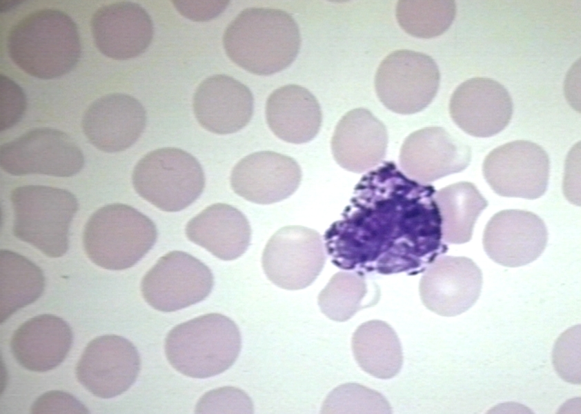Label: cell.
Listing matches in <instances>:
<instances>
[{
    "mask_svg": "<svg viewBox=\"0 0 581 414\" xmlns=\"http://www.w3.org/2000/svg\"><path fill=\"white\" fill-rule=\"evenodd\" d=\"M157 238V227L149 217L130 206L116 203L91 215L83 230V244L94 264L120 270L135 265Z\"/></svg>",
    "mask_w": 581,
    "mask_h": 414,
    "instance_id": "obj_5",
    "label": "cell"
},
{
    "mask_svg": "<svg viewBox=\"0 0 581 414\" xmlns=\"http://www.w3.org/2000/svg\"><path fill=\"white\" fill-rule=\"evenodd\" d=\"M0 165L6 172L69 177L84 165L82 151L66 133L50 128L30 130L3 144Z\"/></svg>",
    "mask_w": 581,
    "mask_h": 414,
    "instance_id": "obj_9",
    "label": "cell"
},
{
    "mask_svg": "<svg viewBox=\"0 0 581 414\" xmlns=\"http://www.w3.org/2000/svg\"><path fill=\"white\" fill-rule=\"evenodd\" d=\"M1 323L19 309L35 302L45 287L43 272L25 257L10 250L0 252Z\"/></svg>",
    "mask_w": 581,
    "mask_h": 414,
    "instance_id": "obj_28",
    "label": "cell"
},
{
    "mask_svg": "<svg viewBox=\"0 0 581 414\" xmlns=\"http://www.w3.org/2000/svg\"><path fill=\"white\" fill-rule=\"evenodd\" d=\"M442 219L443 241L464 244L471 240L475 221L488 201L469 181L449 185L435 193Z\"/></svg>",
    "mask_w": 581,
    "mask_h": 414,
    "instance_id": "obj_27",
    "label": "cell"
},
{
    "mask_svg": "<svg viewBox=\"0 0 581 414\" xmlns=\"http://www.w3.org/2000/svg\"><path fill=\"white\" fill-rule=\"evenodd\" d=\"M193 107L204 128L227 135L248 124L254 100L250 89L240 81L228 75H215L199 83L193 95Z\"/></svg>",
    "mask_w": 581,
    "mask_h": 414,
    "instance_id": "obj_21",
    "label": "cell"
},
{
    "mask_svg": "<svg viewBox=\"0 0 581 414\" xmlns=\"http://www.w3.org/2000/svg\"><path fill=\"white\" fill-rule=\"evenodd\" d=\"M395 12L398 23L406 32L429 39L449 28L455 17L456 5L451 0H401Z\"/></svg>",
    "mask_w": 581,
    "mask_h": 414,
    "instance_id": "obj_29",
    "label": "cell"
},
{
    "mask_svg": "<svg viewBox=\"0 0 581 414\" xmlns=\"http://www.w3.org/2000/svg\"><path fill=\"white\" fill-rule=\"evenodd\" d=\"M72 339L71 328L63 319L43 314L29 319L14 331L10 347L21 366L32 371L46 372L64 360Z\"/></svg>",
    "mask_w": 581,
    "mask_h": 414,
    "instance_id": "obj_23",
    "label": "cell"
},
{
    "mask_svg": "<svg viewBox=\"0 0 581 414\" xmlns=\"http://www.w3.org/2000/svg\"><path fill=\"white\" fill-rule=\"evenodd\" d=\"M132 181L143 199L166 212H178L195 201L205 187L199 161L174 147L152 150L135 165Z\"/></svg>",
    "mask_w": 581,
    "mask_h": 414,
    "instance_id": "obj_7",
    "label": "cell"
},
{
    "mask_svg": "<svg viewBox=\"0 0 581 414\" xmlns=\"http://www.w3.org/2000/svg\"><path fill=\"white\" fill-rule=\"evenodd\" d=\"M435 192L393 161L371 170L355 186L341 219L324 234L332 263L363 274L424 272L448 250Z\"/></svg>",
    "mask_w": 581,
    "mask_h": 414,
    "instance_id": "obj_1",
    "label": "cell"
},
{
    "mask_svg": "<svg viewBox=\"0 0 581 414\" xmlns=\"http://www.w3.org/2000/svg\"><path fill=\"white\" fill-rule=\"evenodd\" d=\"M223 45L239 67L258 75H270L288 68L297 57L301 36L294 18L269 8L243 10L226 27Z\"/></svg>",
    "mask_w": 581,
    "mask_h": 414,
    "instance_id": "obj_2",
    "label": "cell"
},
{
    "mask_svg": "<svg viewBox=\"0 0 581 414\" xmlns=\"http://www.w3.org/2000/svg\"><path fill=\"white\" fill-rule=\"evenodd\" d=\"M352 350L360 367L382 379L395 377L402 368L401 343L386 322L373 319L361 324L352 337Z\"/></svg>",
    "mask_w": 581,
    "mask_h": 414,
    "instance_id": "obj_26",
    "label": "cell"
},
{
    "mask_svg": "<svg viewBox=\"0 0 581 414\" xmlns=\"http://www.w3.org/2000/svg\"><path fill=\"white\" fill-rule=\"evenodd\" d=\"M471 160V148L439 126L426 127L410 134L402 145L399 157L402 172L422 184L462 172Z\"/></svg>",
    "mask_w": 581,
    "mask_h": 414,
    "instance_id": "obj_15",
    "label": "cell"
},
{
    "mask_svg": "<svg viewBox=\"0 0 581 414\" xmlns=\"http://www.w3.org/2000/svg\"><path fill=\"white\" fill-rule=\"evenodd\" d=\"M325 250L316 230L302 226H284L268 241L262 254V267L276 286L302 289L321 273L326 259Z\"/></svg>",
    "mask_w": 581,
    "mask_h": 414,
    "instance_id": "obj_11",
    "label": "cell"
},
{
    "mask_svg": "<svg viewBox=\"0 0 581 414\" xmlns=\"http://www.w3.org/2000/svg\"><path fill=\"white\" fill-rule=\"evenodd\" d=\"M12 231L49 257L63 256L69 247V228L78 210L70 192L55 187L28 185L13 189Z\"/></svg>",
    "mask_w": 581,
    "mask_h": 414,
    "instance_id": "obj_6",
    "label": "cell"
},
{
    "mask_svg": "<svg viewBox=\"0 0 581 414\" xmlns=\"http://www.w3.org/2000/svg\"><path fill=\"white\" fill-rule=\"evenodd\" d=\"M548 241L544 221L536 214L519 209L501 210L486 225L482 243L493 262L506 267H519L538 259Z\"/></svg>",
    "mask_w": 581,
    "mask_h": 414,
    "instance_id": "obj_16",
    "label": "cell"
},
{
    "mask_svg": "<svg viewBox=\"0 0 581 414\" xmlns=\"http://www.w3.org/2000/svg\"><path fill=\"white\" fill-rule=\"evenodd\" d=\"M1 130H6L17 124L26 108V97L23 90L8 77L1 75Z\"/></svg>",
    "mask_w": 581,
    "mask_h": 414,
    "instance_id": "obj_33",
    "label": "cell"
},
{
    "mask_svg": "<svg viewBox=\"0 0 581 414\" xmlns=\"http://www.w3.org/2000/svg\"><path fill=\"white\" fill-rule=\"evenodd\" d=\"M388 133L384 124L363 108L346 113L331 139V150L344 169L361 173L376 167L385 157Z\"/></svg>",
    "mask_w": 581,
    "mask_h": 414,
    "instance_id": "obj_22",
    "label": "cell"
},
{
    "mask_svg": "<svg viewBox=\"0 0 581 414\" xmlns=\"http://www.w3.org/2000/svg\"><path fill=\"white\" fill-rule=\"evenodd\" d=\"M440 74L430 56L410 50H398L380 63L375 87L380 101L393 112L403 115L424 109L435 97Z\"/></svg>",
    "mask_w": 581,
    "mask_h": 414,
    "instance_id": "obj_8",
    "label": "cell"
},
{
    "mask_svg": "<svg viewBox=\"0 0 581 414\" xmlns=\"http://www.w3.org/2000/svg\"><path fill=\"white\" fill-rule=\"evenodd\" d=\"M302 170L292 157L259 151L239 160L232 170L233 190L246 200L270 204L293 195L299 186Z\"/></svg>",
    "mask_w": 581,
    "mask_h": 414,
    "instance_id": "obj_18",
    "label": "cell"
},
{
    "mask_svg": "<svg viewBox=\"0 0 581 414\" xmlns=\"http://www.w3.org/2000/svg\"><path fill=\"white\" fill-rule=\"evenodd\" d=\"M482 172L496 194L535 199L547 189L550 160L538 144L526 140L513 141L491 150L484 160Z\"/></svg>",
    "mask_w": 581,
    "mask_h": 414,
    "instance_id": "obj_12",
    "label": "cell"
},
{
    "mask_svg": "<svg viewBox=\"0 0 581 414\" xmlns=\"http://www.w3.org/2000/svg\"><path fill=\"white\" fill-rule=\"evenodd\" d=\"M198 412L249 413L253 412V403L242 391L233 387H224L206 394L200 402Z\"/></svg>",
    "mask_w": 581,
    "mask_h": 414,
    "instance_id": "obj_32",
    "label": "cell"
},
{
    "mask_svg": "<svg viewBox=\"0 0 581 414\" xmlns=\"http://www.w3.org/2000/svg\"><path fill=\"white\" fill-rule=\"evenodd\" d=\"M185 232L190 241L225 261L242 255L251 238L246 216L235 207L223 203L212 204L190 219Z\"/></svg>",
    "mask_w": 581,
    "mask_h": 414,
    "instance_id": "obj_24",
    "label": "cell"
},
{
    "mask_svg": "<svg viewBox=\"0 0 581 414\" xmlns=\"http://www.w3.org/2000/svg\"><path fill=\"white\" fill-rule=\"evenodd\" d=\"M367 293V284L363 273L339 272L320 292L318 304L328 318L345 322L360 309L367 307L364 304Z\"/></svg>",
    "mask_w": 581,
    "mask_h": 414,
    "instance_id": "obj_30",
    "label": "cell"
},
{
    "mask_svg": "<svg viewBox=\"0 0 581 414\" xmlns=\"http://www.w3.org/2000/svg\"><path fill=\"white\" fill-rule=\"evenodd\" d=\"M12 61L27 74L51 79L69 72L81 52L77 27L57 9L32 12L10 29L7 41Z\"/></svg>",
    "mask_w": 581,
    "mask_h": 414,
    "instance_id": "obj_3",
    "label": "cell"
},
{
    "mask_svg": "<svg viewBox=\"0 0 581 414\" xmlns=\"http://www.w3.org/2000/svg\"><path fill=\"white\" fill-rule=\"evenodd\" d=\"M242 345L236 324L219 313L206 314L175 326L168 333L165 353L170 365L181 374L207 378L228 369Z\"/></svg>",
    "mask_w": 581,
    "mask_h": 414,
    "instance_id": "obj_4",
    "label": "cell"
},
{
    "mask_svg": "<svg viewBox=\"0 0 581 414\" xmlns=\"http://www.w3.org/2000/svg\"><path fill=\"white\" fill-rule=\"evenodd\" d=\"M480 268L466 257H438L420 281V296L431 311L453 317L468 310L478 299L482 287Z\"/></svg>",
    "mask_w": 581,
    "mask_h": 414,
    "instance_id": "obj_14",
    "label": "cell"
},
{
    "mask_svg": "<svg viewBox=\"0 0 581 414\" xmlns=\"http://www.w3.org/2000/svg\"><path fill=\"white\" fill-rule=\"evenodd\" d=\"M214 279L201 261L183 251H171L159 259L142 279L146 302L162 312L178 310L205 299Z\"/></svg>",
    "mask_w": 581,
    "mask_h": 414,
    "instance_id": "obj_10",
    "label": "cell"
},
{
    "mask_svg": "<svg viewBox=\"0 0 581 414\" xmlns=\"http://www.w3.org/2000/svg\"><path fill=\"white\" fill-rule=\"evenodd\" d=\"M265 114L272 132L280 139L292 144L310 141L322 125L318 101L306 88L295 84L275 90L267 99Z\"/></svg>",
    "mask_w": 581,
    "mask_h": 414,
    "instance_id": "obj_25",
    "label": "cell"
},
{
    "mask_svg": "<svg viewBox=\"0 0 581 414\" xmlns=\"http://www.w3.org/2000/svg\"><path fill=\"white\" fill-rule=\"evenodd\" d=\"M146 124V113L135 97L110 93L93 101L82 119V129L90 142L106 152H121L139 138Z\"/></svg>",
    "mask_w": 581,
    "mask_h": 414,
    "instance_id": "obj_19",
    "label": "cell"
},
{
    "mask_svg": "<svg viewBox=\"0 0 581 414\" xmlns=\"http://www.w3.org/2000/svg\"><path fill=\"white\" fill-rule=\"evenodd\" d=\"M324 413H391L388 400L379 392L358 384L337 386L326 397Z\"/></svg>",
    "mask_w": 581,
    "mask_h": 414,
    "instance_id": "obj_31",
    "label": "cell"
},
{
    "mask_svg": "<svg viewBox=\"0 0 581 414\" xmlns=\"http://www.w3.org/2000/svg\"><path fill=\"white\" fill-rule=\"evenodd\" d=\"M177 10L185 17L197 21L210 20L221 13L228 1H173Z\"/></svg>",
    "mask_w": 581,
    "mask_h": 414,
    "instance_id": "obj_34",
    "label": "cell"
},
{
    "mask_svg": "<svg viewBox=\"0 0 581 414\" xmlns=\"http://www.w3.org/2000/svg\"><path fill=\"white\" fill-rule=\"evenodd\" d=\"M140 370L135 346L126 338L106 335L92 339L76 368L78 381L94 395L108 399L126 391Z\"/></svg>",
    "mask_w": 581,
    "mask_h": 414,
    "instance_id": "obj_13",
    "label": "cell"
},
{
    "mask_svg": "<svg viewBox=\"0 0 581 414\" xmlns=\"http://www.w3.org/2000/svg\"><path fill=\"white\" fill-rule=\"evenodd\" d=\"M90 27L99 51L116 60L130 59L144 52L154 34L148 13L140 5L130 1L101 7L94 13Z\"/></svg>",
    "mask_w": 581,
    "mask_h": 414,
    "instance_id": "obj_20",
    "label": "cell"
},
{
    "mask_svg": "<svg viewBox=\"0 0 581 414\" xmlns=\"http://www.w3.org/2000/svg\"><path fill=\"white\" fill-rule=\"evenodd\" d=\"M449 112L466 133L476 137L497 135L509 124L513 102L507 90L488 77H473L460 84L453 92Z\"/></svg>",
    "mask_w": 581,
    "mask_h": 414,
    "instance_id": "obj_17",
    "label": "cell"
}]
</instances>
